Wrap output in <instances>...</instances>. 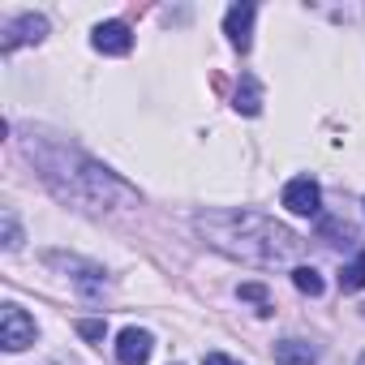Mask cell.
<instances>
[{
    "label": "cell",
    "mask_w": 365,
    "mask_h": 365,
    "mask_svg": "<svg viewBox=\"0 0 365 365\" xmlns=\"http://www.w3.org/2000/svg\"><path fill=\"white\" fill-rule=\"evenodd\" d=\"M43 35H48V18H39V14H22V18H14V22L5 26L0 52H5V56H14L22 43H39Z\"/></svg>",
    "instance_id": "cell-5"
},
{
    "label": "cell",
    "mask_w": 365,
    "mask_h": 365,
    "mask_svg": "<svg viewBox=\"0 0 365 365\" xmlns=\"http://www.w3.org/2000/svg\"><path fill=\"white\" fill-rule=\"evenodd\" d=\"M48 267L73 271V284H78V292H82L86 301H99V297H103V288H108L103 271H99V267H91V262H82V258H69V254H48Z\"/></svg>",
    "instance_id": "cell-4"
},
{
    "label": "cell",
    "mask_w": 365,
    "mask_h": 365,
    "mask_svg": "<svg viewBox=\"0 0 365 365\" xmlns=\"http://www.w3.org/2000/svg\"><path fill=\"white\" fill-rule=\"evenodd\" d=\"M284 207L292 215H318L322 211V190H318V180L314 176H297L284 185Z\"/></svg>",
    "instance_id": "cell-7"
},
{
    "label": "cell",
    "mask_w": 365,
    "mask_h": 365,
    "mask_svg": "<svg viewBox=\"0 0 365 365\" xmlns=\"http://www.w3.org/2000/svg\"><path fill=\"white\" fill-rule=\"evenodd\" d=\"M339 288H344V292H361V288H365V250L356 254V262H348V267L339 271Z\"/></svg>",
    "instance_id": "cell-13"
},
{
    "label": "cell",
    "mask_w": 365,
    "mask_h": 365,
    "mask_svg": "<svg viewBox=\"0 0 365 365\" xmlns=\"http://www.w3.org/2000/svg\"><path fill=\"white\" fill-rule=\"evenodd\" d=\"M91 43H95V52H103V56H125V52L133 48V31H129L125 22H99L95 35H91Z\"/></svg>",
    "instance_id": "cell-8"
},
{
    "label": "cell",
    "mask_w": 365,
    "mask_h": 365,
    "mask_svg": "<svg viewBox=\"0 0 365 365\" xmlns=\"http://www.w3.org/2000/svg\"><path fill=\"white\" fill-rule=\"evenodd\" d=\"M150 348H155V339L146 331H138V327H125L116 335V361L120 365H146L150 361Z\"/></svg>",
    "instance_id": "cell-9"
},
{
    "label": "cell",
    "mask_w": 365,
    "mask_h": 365,
    "mask_svg": "<svg viewBox=\"0 0 365 365\" xmlns=\"http://www.w3.org/2000/svg\"><path fill=\"white\" fill-rule=\"evenodd\" d=\"M35 335H39L35 318H31L18 301H5V309H0V344H5V352H22V348H31Z\"/></svg>",
    "instance_id": "cell-3"
},
{
    "label": "cell",
    "mask_w": 365,
    "mask_h": 365,
    "mask_svg": "<svg viewBox=\"0 0 365 365\" xmlns=\"http://www.w3.org/2000/svg\"><path fill=\"white\" fill-rule=\"evenodd\" d=\"M292 284H297V292H305V297H322V275H318L314 267H297V271H292Z\"/></svg>",
    "instance_id": "cell-14"
},
{
    "label": "cell",
    "mask_w": 365,
    "mask_h": 365,
    "mask_svg": "<svg viewBox=\"0 0 365 365\" xmlns=\"http://www.w3.org/2000/svg\"><path fill=\"white\" fill-rule=\"evenodd\" d=\"M202 365H237V361H232V356H224V352H207V356H202Z\"/></svg>",
    "instance_id": "cell-18"
},
{
    "label": "cell",
    "mask_w": 365,
    "mask_h": 365,
    "mask_svg": "<svg viewBox=\"0 0 365 365\" xmlns=\"http://www.w3.org/2000/svg\"><path fill=\"white\" fill-rule=\"evenodd\" d=\"M22 150L35 163V172L43 176V185L61 202H73L78 211H129V207H138V190L129 180H120L112 168H103L86 150L69 146L65 138L31 129L22 138Z\"/></svg>",
    "instance_id": "cell-1"
},
{
    "label": "cell",
    "mask_w": 365,
    "mask_h": 365,
    "mask_svg": "<svg viewBox=\"0 0 365 365\" xmlns=\"http://www.w3.org/2000/svg\"><path fill=\"white\" fill-rule=\"evenodd\" d=\"M275 361L279 365H318V352L305 339H279L275 344Z\"/></svg>",
    "instance_id": "cell-11"
},
{
    "label": "cell",
    "mask_w": 365,
    "mask_h": 365,
    "mask_svg": "<svg viewBox=\"0 0 365 365\" xmlns=\"http://www.w3.org/2000/svg\"><path fill=\"white\" fill-rule=\"evenodd\" d=\"M241 297H245V301H254V305H262V314H271V297H267V288H262V284H241Z\"/></svg>",
    "instance_id": "cell-17"
},
{
    "label": "cell",
    "mask_w": 365,
    "mask_h": 365,
    "mask_svg": "<svg viewBox=\"0 0 365 365\" xmlns=\"http://www.w3.org/2000/svg\"><path fill=\"white\" fill-rule=\"evenodd\" d=\"M318 237H322L327 245H356V241H361V237H356V228H352V224H344V220H322Z\"/></svg>",
    "instance_id": "cell-12"
},
{
    "label": "cell",
    "mask_w": 365,
    "mask_h": 365,
    "mask_svg": "<svg viewBox=\"0 0 365 365\" xmlns=\"http://www.w3.org/2000/svg\"><path fill=\"white\" fill-rule=\"evenodd\" d=\"M254 18H258V9L250 5V0H241V5H232L224 14V35H228V43L237 52H250L254 48Z\"/></svg>",
    "instance_id": "cell-6"
},
{
    "label": "cell",
    "mask_w": 365,
    "mask_h": 365,
    "mask_svg": "<svg viewBox=\"0 0 365 365\" xmlns=\"http://www.w3.org/2000/svg\"><path fill=\"white\" fill-rule=\"evenodd\" d=\"M78 331H82V339L99 344V339L108 335V322H103V318H82V322H78Z\"/></svg>",
    "instance_id": "cell-15"
},
{
    "label": "cell",
    "mask_w": 365,
    "mask_h": 365,
    "mask_svg": "<svg viewBox=\"0 0 365 365\" xmlns=\"http://www.w3.org/2000/svg\"><path fill=\"white\" fill-rule=\"evenodd\" d=\"M0 220H5V250H18V245H22V228H18V215H14V211H5Z\"/></svg>",
    "instance_id": "cell-16"
},
{
    "label": "cell",
    "mask_w": 365,
    "mask_h": 365,
    "mask_svg": "<svg viewBox=\"0 0 365 365\" xmlns=\"http://www.w3.org/2000/svg\"><path fill=\"white\" fill-rule=\"evenodd\" d=\"M198 237L220 250L224 258H237L245 267H288L301 254V237L292 228H284L279 220L262 215V211H237V207H207L194 215Z\"/></svg>",
    "instance_id": "cell-2"
},
{
    "label": "cell",
    "mask_w": 365,
    "mask_h": 365,
    "mask_svg": "<svg viewBox=\"0 0 365 365\" xmlns=\"http://www.w3.org/2000/svg\"><path fill=\"white\" fill-rule=\"evenodd\" d=\"M241 116H258L262 112V86L254 73H241V86H237V103H232Z\"/></svg>",
    "instance_id": "cell-10"
}]
</instances>
